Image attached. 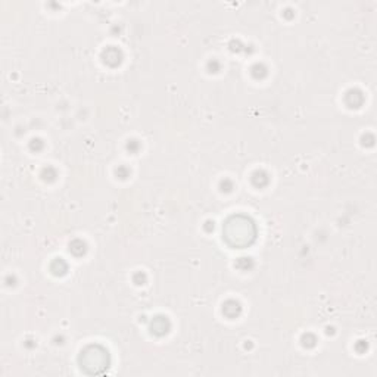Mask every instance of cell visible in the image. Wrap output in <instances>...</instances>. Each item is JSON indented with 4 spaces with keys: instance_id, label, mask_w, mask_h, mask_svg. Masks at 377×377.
Returning a JSON list of instances; mask_svg holds the SVG:
<instances>
[{
    "instance_id": "cell-1",
    "label": "cell",
    "mask_w": 377,
    "mask_h": 377,
    "mask_svg": "<svg viewBox=\"0 0 377 377\" xmlns=\"http://www.w3.org/2000/svg\"><path fill=\"white\" fill-rule=\"evenodd\" d=\"M238 233L239 236L236 238L233 246H246L255 238V228L248 218L243 217H234L226 226V239L231 238L233 234Z\"/></svg>"
}]
</instances>
